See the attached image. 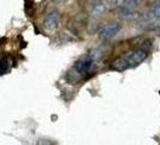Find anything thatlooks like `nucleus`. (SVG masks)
Segmentation results:
<instances>
[{
    "label": "nucleus",
    "instance_id": "39448f33",
    "mask_svg": "<svg viewBox=\"0 0 160 145\" xmlns=\"http://www.w3.org/2000/svg\"><path fill=\"white\" fill-rule=\"evenodd\" d=\"M43 25L47 30H56L59 25V12L56 10L48 12L43 19Z\"/></svg>",
    "mask_w": 160,
    "mask_h": 145
},
{
    "label": "nucleus",
    "instance_id": "f257e3e1",
    "mask_svg": "<svg viewBox=\"0 0 160 145\" xmlns=\"http://www.w3.org/2000/svg\"><path fill=\"white\" fill-rule=\"evenodd\" d=\"M95 64H96L95 59L93 58V56H92L90 52H89L87 55L81 57L78 61H76V63L73 65V69H75V72H76L78 76H84V75H87L88 72H92L93 67Z\"/></svg>",
    "mask_w": 160,
    "mask_h": 145
},
{
    "label": "nucleus",
    "instance_id": "6e6552de",
    "mask_svg": "<svg viewBox=\"0 0 160 145\" xmlns=\"http://www.w3.org/2000/svg\"><path fill=\"white\" fill-rule=\"evenodd\" d=\"M8 63L6 59H2V61H0V76L1 75H4L5 72H8Z\"/></svg>",
    "mask_w": 160,
    "mask_h": 145
},
{
    "label": "nucleus",
    "instance_id": "7ed1b4c3",
    "mask_svg": "<svg viewBox=\"0 0 160 145\" xmlns=\"http://www.w3.org/2000/svg\"><path fill=\"white\" fill-rule=\"evenodd\" d=\"M120 30H122V24L118 23V22L107 23L105 27L101 28V30L99 33V38H100V40H102V41L111 40V39L114 38Z\"/></svg>",
    "mask_w": 160,
    "mask_h": 145
},
{
    "label": "nucleus",
    "instance_id": "423d86ee",
    "mask_svg": "<svg viewBox=\"0 0 160 145\" xmlns=\"http://www.w3.org/2000/svg\"><path fill=\"white\" fill-rule=\"evenodd\" d=\"M130 67L128 64V61H127V58L123 56L118 57V58H116L114 61L112 62V64H111V69L112 70H116V72H124V70H127L129 69Z\"/></svg>",
    "mask_w": 160,
    "mask_h": 145
},
{
    "label": "nucleus",
    "instance_id": "0eeeda50",
    "mask_svg": "<svg viewBox=\"0 0 160 145\" xmlns=\"http://www.w3.org/2000/svg\"><path fill=\"white\" fill-rule=\"evenodd\" d=\"M152 15L154 16V18L160 19V0L155 1L152 6Z\"/></svg>",
    "mask_w": 160,
    "mask_h": 145
},
{
    "label": "nucleus",
    "instance_id": "20e7f679",
    "mask_svg": "<svg viewBox=\"0 0 160 145\" xmlns=\"http://www.w3.org/2000/svg\"><path fill=\"white\" fill-rule=\"evenodd\" d=\"M138 8V0H123V4L119 8V13L123 17H129L136 12Z\"/></svg>",
    "mask_w": 160,
    "mask_h": 145
},
{
    "label": "nucleus",
    "instance_id": "1a4fd4ad",
    "mask_svg": "<svg viewBox=\"0 0 160 145\" xmlns=\"http://www.w3.org/2000/svg\"><path fill=\"white\" fill-rule=\"evenodd\" d=\"M105 1H106L107 6H110V8H116L118 5V0H105Z\"/></svg>",
    "mask_w": 160,
    "mask_h": 145
},
{
    "label": "nucleus",
    "instance_id": "f03ea898",
    "mask_svg": "<svg viewBox=\"0 0 160 145\" xmlns=\"http://www.w3.org/2000/svg\"><path fill=\"white\" fill-rule=\"evenodd\" d=\"M124 57L127 58L128 61V64L130 68H134V67H137L138 64H141L142 62H144L148 57V52L147 50L144 48H137L135 51H131V52H128L125 53Z\"/></svg>",
    "mask_w": 160,
    "mask_h": 145
}]
</instances>
